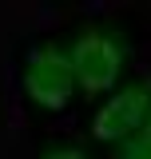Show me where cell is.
<instances>
[{
	"mask_svg": "<svg viewBox=\"0 0 151 159\" xmlns=\"http://www.w3.org/2000/svg\"><path fill=\"white\" fill-rule=\"evenodd\" d=\"M115 159H151V135H131L127 143H119V155Z\"/></svg>",
	"mask_w": 151,
	"mask_h": 159,
	"instance_id": "cell-4",
	"label": "cell"
},
{
	"mask_svg": "<svg viewBox=\"0 0 151 159\" xmlns=\"http://www.w3.org/2000/svg\"><path fill=\"white\" fill-rule=\"evenodd\" d=\"M139 131H143V135H151V116H147V123H143V127H139Z\"/></svg>",
	"mask_w": 151,
	"mask_h": 159,
	"instance_id": "cell-6",
	"label": "cell"
},
{
	"mask_svg": "<svg viewBox=\"0 0 151 159\" xmlns=\"http://www.w3.org/2000/svg\"><path fill=\"white\" fill-rule=\"evenodd\" d=\"M151 116V80H139V84H127L119 88L92 119V135L99 143H127L131 135H139V127L147 123Z\"/></svg>",
	"mask_w": 151,
	"mask_h": 159,
	"instance_id": "cell-3",
	"label": "cell"
},
{
	"mask_svg": "<svg viewBox=\"0 0 151 159\" xmlns=\"http://www.w3.org/2000/svg\"><path fill=\"white\" fill-rule=\"evenodd\" d=\"M44 159H88L84 151H76V147H52Z\"/></svg>",
	"mask_w": 151,
	"mask_h": 159,
	"instance_id": "cell-5",
	"label": "cell"
},
{
	"mask_svg": "<svg viewBox=\"0 0 151 159\" xmlns=\"http://www.w3.org/2000/svg\"><path fill=\"white\" fill-rule=\"evenodd\" d=\"M68 60H72L80 92H88V96L112 92L119 72H123V64H127V40L115 28H88V32H80L72 40Z\"/></svg>",
	"mask_w": 151,
	"mask_h": 159,
	"instance_id": "cell-1",
	"label": "cell"
},
{
	"mask_svg": "<svg viewBox=\"0 0 151 159\" xmlns=\"http://www.w3.org/2000/svg\"><path fill=\"white\" fill-rule=\"evenodd\" d=\"M24 92L28 99L44 107V111H64L76 99V72L72 60H68V48L60 44H40L36 52L24 64Z\"/></svg>",
	"mask_w": 151,
	"mask_h": 159,
	"instance_id": "cell-2",
	"label": "cell"
}]
</instances>
